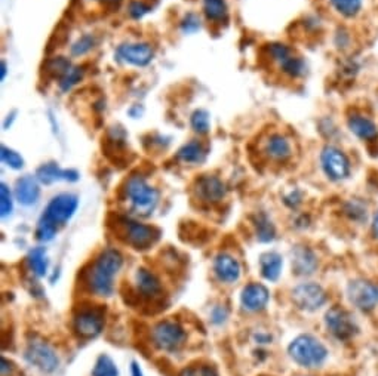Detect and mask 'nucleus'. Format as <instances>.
<instances>
[{
  "label": "nucleus",
  "instance_id": "nucleus-9",
  "mask_svg": "<svg viewBox=\"0 0 378 376\" xmlns=\"http://www.w3.org/2000/svg\"><path fill=\"white\" fill-rule=\"evenodd\" d=\"M325 325L328 332L338 341H349L359 332V326L354 317L341 306H332L326 311Z\"/></svg>",
  "mask_w": 378,
  "mask_h": 376
},
{
  "label": "nucleus",
  "instance_id": "nucleus-52",
  "mask_svg": "<svg viewBox=\"0 0 378 376\" xmlns=\"http://www.w3.org/2000/svg\"><path fill=\"white\" fill-rule=\"evenodd\" d=\"M14 119H15V113H13V115L8 116V119H6V120H5V123H3V128H5V129L10 128V123L14 122Z\"/></svg>",
  "mask_w": 378,
  "mask_h": 376
},
{
  "label": "nucleus",
  "instance_id": "nucleus-39",
  "mask_svg": "<svg viewBox=\"0 0 378 376\" xmlns=\"http://www.w3.org/2000/svg\"><path fill=\"white\" fill-rule=\"evenodd\" d=\"M346 213L354 221L363 220L366 216V208L359 200H352L346 206Z\"/></svg>",
  "mask_w": 378,
  "mask_h": 376
},
{
  "label": "nucleus",
  "instance_id": "nucleus-11",
  "mask_svg": "<svg viewBox=\"0 0 378 376\" xmlns=\"http://www.w3.org/2000/svg\"><path fill=\"white\" fill-rule=\"evenodd\" d=\"M347 298L354 309L370 313L378 305V284L363 279L353 280L347 286Z\"/></svg>",
  "mask_w": 378,
  "mask_h": 376
},
{
  "label": "nucleus",
  "instance_id": "nucleus-19",
  "mask_svg": "<svg viewBox=\"0 0 378 376\" xmlns=\"http://www.w3.org/2000/svg\"><path fill=\"white\" fill-rule=\"evenodd\" d=\"M79 172L74 169H63L58 163H43L36 170V178L40 184L51 186L54 182L67 181L76 182L79 179Z\"/></svg>",
  "mask_w": 378,
  "mask_h": 376
},
{
  "label": "nucleus",
  "instance_id": "nucleus-12",
  "mask_svg": "<svg viewBox=\"0 0 378 376\" xmlns=\"http://www.w3.org/2000/svg\"><path fill=\"white\" fill-rule=\"evenodd\" d=\"M320 163L326 177L332 181H342L350 175L349 158L337 147L326 145L320 153Z\"/></svg>",
  "mask_w": 378,
  "mask_h": 376
},
{
  "label": "nucleus",
  "instance_id": "nucleus-36",
  "mask_svg": "<svg viewBox=\"0 0 378 376\" xmlns=\"http://www.w3.org/2000/svg\"><path fill=\"white\" fill-rule=\"evenodd\" d=\"M0 157H2V162L9 166L10 169L19 170L24 167V158L21 157V154H18L13 148H8L6 145H2V150H0Z\"/></svg>",
  "mask_w": 378,
  "mask_h": 376
},
{
  "label": "nucleus",
  "instance_id": "nucleus-49",
  "mask_svg": "<svg viewBox=\"0 0 378 376\" xmlns=\"http://www.w3.org/2000/svg\"><path fill=\"white\" fill-rule=\"evenodd\" d=\"M141 110H140V107L139 106H135V107H132L131 110H129V116H132L134 119H136V117H140L141 116Z\"/></svg>",
  "mask_w": 378,
  "mask_h": 376
},
{
  "label": "nucleus",
  "instance_id": "nucleus-13",
  "mask_svg": "<svg viewBox=\"0 0 378 376\" xmlns=\"http://www.w3.org/2000/svg\"><path fill=\"white\" fill-rule=\"evenodd\" d=\"M194 196L206 204H216L226 199L227 187L224 182L215 175H202L194 182Z\"/></svg>",
  "mask_w": 378,
  "mask_h": 376
},
{
  "label": "nucleus",
  "instance_id": "nucleus-28",
  "mask_svg": "<svg viewBox=\"0 0 378 376\" xmlns=\"http://www.w3.org/2000/svg\"><path fill=\"white\" fill-rule=\"evenodd\" d=\"M279 67L285 74L291 77H300L306 73V63L301 60V56H297L292 52L279 63Z\"/></svg>",
  "mask_w": 378,
  "mask_h": 376
},
{
  "label": "nucleus",
  "instance_id": "nucleus-45",
  "mask_svg": "<svg viewBox=\"0 0 378 376\" xmlns=\"http://www.w3.org/2000/svg\"><path fill=\"white\" fill-rule=\"evenodd\" d=\"M93 2L101 3V5H104L107 8H118L120 5L122 0H93Z\"/></svg>",
  "mask_w": 378,
  "mask_h": 376
},
{
  "label": "nucleus",
  "instance_id": "nucleus-5",
  "mask_svg": "<svg viewBox=\"0 0 378 376\" xmlns=\"http://www.w3.org/2000/svg\"><path fill=\"white\" fill-rule=\"evenodd\" d=\"M24 359L30 366L39 369L43 373H54L60 368V357L55 348L47 341L33 336L26 347Z\"/></svg>",
  "mask_w": 378,
  "mask_h": 376
},
{
  "label": "nucleus",
  "instance_id": "nucleus-37",
  "mask_svg": "<svg viewBox=\"0 0 378 376\" xmlns=\"http://www.w3.org/2000/svg\"><path fill=\"white\" fill-rule=\"evenodd\" d=\"M58 227H55L54 224L45 221L43 218L39 220L38 222V229H36V237L40 242H51L52 238L58 233Z\"/></svg>",
  "mask_w": 378,
  "mask_h": 376
},
{
  "label": "nucleus",
  "instance_id": "nucleus-31",
  "mask_svg": "<svg viewBox=\"0 0 378 376\" xmlns=\"http://www.w3.org/2000/svg\"><path fill=\"white\" fill-rule=\"evenodd\" d=\"M84 74H85V70L82 67L72 65L58 81L60 89L63 90V92H68V90H70L73 86H76L80 81H82Z\"/></svg>",
  "mask_w": 378,
  "mask_h": 376
},
{
  "label": "nucleus",
  "instance_id": "nucleus-4",
  "mask_svg": "<svg viewBox=\"0 0 378 376\" xmlns=\"http://www.w3.org/2000/svg\"><path fill=\"white\" fill-rule=\"evenodd\" d=\"M116 233L123 243L136 250L150 249L160 238V230L156 227L131 218L116 220Z\"/></svg>",
  "mask_w": 378,
  "mask_h": 376
},
{
  "label": "nucleus",
  "instance_id": "nucleus-27",
  "mask_svg": "<svg viewBox=\"0 0 378 376\" xmlns=\"http://www.w3.org/2000/svg\"><path fill=\"white\" fill-rule=\"evenodd\" d=\"M203 14L211 22H226L228 18L226 0H203Z\"/></svg>",
  "mask_w": 378,
  "mask_h": 376
},
{
  "label": "nucleus",
  "instance_id": "nucleus-1",
  "mask_svg": "<svg viewBox=\"0 0 378 376\" xmlns=\"http://www.w3.org/2000/svg\"><path fill=\"white\" fill-rule=\"evenodd\" d=\"M123 267V255L114 247H106L90 262L82 275L85 289L95 296L109 298L114 292V277Z\"/></svg>",
  "mask_w": 378,
  "mask_h": 376
},
{
  "label": "nucleus",
  "instance_id": "nucleus-33",
  "mask_svg": "<svg viewBox=\"0 0 378 376\" xmlns=\"http://www.w3.org/2000/svg\"><path fill=\"white\" fill-rule=\"evenodd\" d=\"M97 44V39L94 34H84L82 38H79L70 48V52L73 56H84L86 54H89L95 48Z\"/></svg>",
  "mask_w": 378,
  "mask_h": 376
},
{
  "label": "nucleus",
  "instance_id": "nucleus-41",
  "mask_svg": "<svg viewBox=\"0 0 378 376\" xmlns=\"http://www.w3.org/2000/svg\"><path fill=\"white\" fill-rule=\"evenodd\" d=\"M228 309L226 305H215L214 309L211 310L210 313V317H211V322L215 325V326H221L227 322L228 318Z\"/></svg>",
  "mask_w": 378,
  "mask_h": 376
},
{
  "label": "nucleus",
  "instance_id": "nucleus-38",
  "mask_svg": "<svg viewBox=\"0 0 378 376\" xmlns=\"http://www.w3.org/2000/svg\"><path fill=\"white\" fill-rule=\"evenodd\" d=\"M202 27L200 17L194 13H189L180 21V28L184 34H194Z\"/></svg>",
  "mask_w": 378,
  "mask_h": 376
},
{
  "label": "nucleus",
  "instance_id": "nucleus-21",
  "mask_svg": "<svg viewBox=\"0 0 378 376\" xmlns=\"http://www.w3.org/2000/svg\"><path fill=\"white\" fill-rule=\"evenodd\" d=\"M319 265L317 256L307 246H297L292 250V270L299 276H310Z\"/></svg>",
  "mask_w": 378,
  "mask_h": 376
},
{
  "label": "nucleus",
  "instance_id": "nucleus-20",
  "mask_svg": "<svg viewBox=\"0 0 378 376\" xmlns=\"http://www.w3.org/2000/svg\"><path fill=\"white\" fill-rule=\"evenodd\" d=\"M40 186L36 177H21L15 184V199L22 206H33L39 202Z\"/></svg>",
  "mask_w": 378,
  "mask_h": 376
},
{
  "label": "nucleus",
  "instance_id": "nucleus-30",
  "mask_svg": "<svg viewBox=\"0 0 378 376\" xmlns=\"http://www.w3.org/2000/svg\"><path fill=\"white\" fill-rule=\"evenodd\" d=\"M190 124L191 129L199 133V135H206L211 131V119H210V113L206 110H194L193 115L190 116Z\"/></svg>",
  "mask_w": 378,
  "mask_h": 376
},
{
  "label": "nucleus",
  "instance_id": "nucleus-7",
  "mask_svg": "<svg viewBox=\"0 0 378 376\" xmlns=\"http://www.w3.org/2000/svg\"><path fill=\"white\" fill-rule=\"evenodd\" d=\"M106 325V313L100 306H86L80 309L74 316L72 327L77 338L89 341L97 338Z\"/></svg>",
  "mask_w": 378,
  "mask_h": 376
},
{
  "label": "nucleus",
  "instance_id": "nucleus-15",
  "mask_svg": "<svg viewBox=\"0 0 378 376\" xmlns=\"http://www.w3.org/2000/svg\"><path fill=\"white\" fill-rule=\"evenodd\" d=\"M261 152L273 162H286L292 156V144L288 136L279 132L269 133L261 144Z\"/></svg>",
  "mask_w": 378,
  "mask_h": 376
},
{
  "label": "nucleus",
  "instance_id": "nucleus-2",
  "mask_svg": "<svg viewBox=\"0 0 378 376\" xmlns=\"http://www.w3.org/2000/svg\"><path fill=\"white\" fill-rule=\"evenodd\" d=\"M125 200L131 204V211L139 216H150L159 204V191L148 184L141 175H132L123 186Z\"/></svg>",
  "mask_w": 378,
  "mask_h": 376
},
{
  "label": "nucleus",
  "instance_id": "nucleus-32",
  "mask_svg": "<svg viewBox=\"0 0 378 376\" xmlns=\"http://www.w3.org/2000/svg\"><path fill=\"white\" fill-rule=\"evenodd\" d=\"M73 64L68 61L65 56H55V58H51L47 61V65H45V73H48L51 77H58L60 79L64 76V73L70 68Z\"/></svg>",
  "mask_w": 378,
  "mask_h": 376
},
{
  "label": "nucleus",
  "instance_id": "nucleus-43",
  "mask_svg": "<svg viewBox=\"0 0 378 376\" xmlns=\"http://www.w3.org/2000/svg\"><path fill=\"white\" fill-rule=\"evenodd\" d=\"M200 376H220L219 370H216L215 366H211V364H203L199 369Z\"/></svg>",
  "mask_w": 378,
  "mask_h": 376
},
{
  "label": "nucleus",
  "instance_id": "nucleus-50",
  "mask_svg": "<svg viewBox=\"0 0 378 376\" xmlns=\"http://www.w3.org/2000/svg\"><path fill=\"white\" fill-rule=\"evenodd\" d=\"M180 376H199V373L194 369H191V368H187V369H184L180 373Z\"/></svg>",
  "mask_w": 378,
  "mask_h": 376
},
{
  "label": "nucleus",
  "instance_id": "nucleus-46",
  "mask_svg": "<svg viewBox=\"0 0 378 376\" xmlns=\"http://www.w3.org/2000/svg\"><path fill=\"white\" fill-rule=\"evenodd\" d=\"M257 344H270L271 343V336L267 334H257L255 335Z\"/></svg>",
  "mask_w": 378,
  "mask_h": 376
},
{
  "label": "nucleus",
  "instance_id": "nucleus-26",
  "mask_svg": "<svg viewBox=\"0 0 378 376\" xmlns=\"http://www.w3.org/2000/svg\"><path fill=\"white\" fill-rule=\"evenodd\" d=\"M27 264L30 271L33 272L36 277H45L48 275V255H47V249L39 246L30 250V254L27 255Z\"/></svg>",
  "mask_w": 378,
  "mask_h": 376
},
{
  "label": "nucleus",
  "instance_id": "nucleus-25",
  "mask_svg": "<svg viewBox=\"0 0 378 376\" xmlns=\"http://www.w3.org/2000/svg\"><path fill=\"white\" fill-rule=\"evenodd\" d=\"M252 225H254L257 240L261 243L273 242L276 237V229L265 212H258L252 216Z\"/></svg>",
  "mask_w": 378,
  "mask_h": 376
},
{
  "label": "nucleus",
  "instance_id": "nucleus-3",
  "mask_svg": "<svg viewBox=\"0 0 378 376\" xmlns=\"http://www.w3.org/2000/svg\"><path fill=\"white\" fill-rule=\"evenodd\" d=\"M291 359L306 369L320 368L328 359V350L313 335L297 336L288 347Z\"/></svg>",
  "mask_w": 378,
  "mask_h": 376
},
{
  "label": "nucleus",
  "instance_id": "nucleus-42",
  "mask_svg": "<svg viewBox=\"0 0 378 376\" xmlns=\"http://www.w3.org/2000/svg\"><path fill=\"white\" fill-rule=\"evenodd\" d=\"M285 203L288 204V206L292 208V209L297 208L301 203V193L300 191H292L290 196L285 197Z\"/></svg>",
  "mask_w": 378,
  "mask_h": 376
},
{
  "label": "nucleus",
  "instance_id": "nucleus-18",
  "mask_svg": "<svg viewBox=\"0 0 378 376\" xmlns=\"http://www.w3.org/2000/svg\"><path fill=\"white\" fill-rule=\"evenodd\" d=\"M214 272L216 279L226 284H232L240 279L242 275V267L240 262L233 255L221 252L214 259Z\"/></svg>",
  "mask_w": 378,
  "mask_h": 376
},
{
  "label": "nucleus",
  "instance_id": "nucleus-34",
  "mask_svg": "<svg viewBox=\"0 0 378 376\" xmlns=\"http://www.w3.org/2000/svg\"><path fill=\"white\" fill-rule=\"evenodd\" d=\"M331 3L338 14L350 18L356 15L361 10L362 0H331Z\"/></svg>",
  "mask_w": 378,
  "mask_h": 376
},
{
  "label": "nucleus",
  "instance_id": "nucleus-10",
  "mask_svg": "<svg viewBox=\"0 0 378 376\" xmlns=\"http://www.w3.org/2000/svg\"><path fill=\"white\" fill-rule=\"evenodd\" d=\"M291 300L299 310L313 313L326 304L328 295L317 283H301L292 289Z\"/></svg>",
  "mask_w": 378,
  "mask_h": 376
},
{
  "label": "nucleus",
  "instance_id": "nucleus-44",
  "mask_svg": "<svg viewBox=\"0 0 378 376\" xmlns=\"http://www.w3.org/2000/svg\"><path fill=\"white\" fill-rule=\"evenodd\" d=\"M0 364H2V366H0V370H2V376H10L13 375V363L8 361L5 357L0 359Z\"/></svg>",
  "mask_w": 378,
  "mask_h": 376
},
{
  "label": "nucleus",
  "instance_id": "nucleus-14",
  "mask_svg": "<svg viewBox=\"0 0 378 376\" xmlns=\"http://www.w3.org/2000/svg\"><path fill=\"white\" fill-rule=\"evenodd\" d=\"M118 60L134 67H145L155 58V48L147 42L123 43L116 51Z\"/></svg>",
  "mask_w": 378,
  "mask_h": 376
},
{
  "label": "nucleus",
  "instance_id": "nucleus-24",
  "mask_svg": "<svg viewBox=\"0 0 378 376\" xmlns=\"http://www.w3.org/2000/svg\"><path fill=\"white\" fill-rule=\"evenodd\" d=\"M283 259L278 252H266L260 256L261 276L269 281H276L281 277Z\"/></svg>",
  "mask_w": 378,
  "mask_h": 376
},
{
  "label": "nucleus",
  "instance_id": "nucleus-6",
  "mask_svg": "<svg viewBox=\"0 0 378 376\" xmlns=\"http://www.w3.org/2000/svg\"><path fill=\"white\" fill-rule=\"evenodd\" d=\"M152 344L160 350L166 352L178 351L187 341V332L175 320H162L156 323L150 330Z\"/></svg>",
  "mask_w": 378,
  "mask_h": 376
},
{
  "label": "nucleus",
  "instance_id": "nucleus-22",
  "mask_svg": "<svg viewBox=\"0 0 378 376\" xmlns=\"http://www.w3.org/2000/svg\"><path fill=\"white\" fill-rule=\"evenodd\" d=\"M175 157L178 162L184 165H190V166L200 165L206 161V157H208V148H206L200 141L193 140L182 145L177 152Z\"/></svg>",
  "mask_w": 378,
  "mask_h": 376
},
{
  "label": "nucleus",
  "instance_id": "nucleus-35",
  "mask_svg": "<svg viewBox=\"0 0 378 376\" xmlns=\"http://www.w3.org/2000/svg\"><path fill=\"white\" fill-rule=\"evenodd\" d=\"M14 212V199L13 193H10L9 187L2 182L0 184V215L2 218H6L10 213Z\"/></svg>",
  "mask_w": 378,
  "mask_h": 376
},
{
  "label": "nucleus",
  "instance_id": "nucleus-8",
  "mask_svg": "<svg viewBox=\"0 0 378 376\" xmlns=\"http://www.w3.org/2000/svg\"><path fill=\"white\" fill-rule=\"evenodd\" d=\"M77 208L79 197L76 195H73V193H61V195L51 199L48 206L45 208L42 218L61 229L73 218Z\"/></svg>",
  "mask_w": 378,
  "mask_h": 376
},
{
  "label": "nucleus",
  "instance_id": "nucleus-29",
  "mask_svg": "<svg viewBox=\"0 0 378 376\" xmlns=\"http://www.w3.org/2000/svg\"><path fill=\"white\" fill-rule=\"evenodd\" d=\"M90 375L93 376H119L118 364L114 363V360L110 356L101 354V356H98Z\"/></svg>",
  "mask_w": 378,
  "mask_h": 376
},
{
  "label": "nucleus",
  "instance_id": "nucleus-17",
  "mask_svg": "<svg viewBox=\"0 0 378 376\" xmlns=\"http://www.w3.org/2000/svg\"><path fill=\"white\" fill-rule=\"evenodd\" d=\"M270 301L269 289L261 283H249L240 293V304L251 313H258L265 310Z\"/></svg>",
  "mask_w": 378,
  "mask_h": 376
},
{
  "label": "nucleus",
  "instance_id": "nucleus-16",
  "mask_svg": "<svg viewBox=\"0 0 378 376\" xmlns=\"http://www.w3.org/2000/svg\"><path fill=\"white\" fill-rule=\"evenodd\" d=\"M135 291L136 295L143 300L147 301H156L162 296V281L155 275L153 271L147 270V268H139L135 272Z\"/></svg>",
  "mask_w": 378,
  "mask_h": 376
},
{
  "label": "nucleus",
  "instance_id": "nucleus-40",
  "mask_svg": "<svg viewBox=\"0 0 378 376\" xmlns=\"http://www.w3.org/2000/svg\"><path fill=\"white\" fill-rule=\"evenodd\" d=\"M129 15L131 18L134 19H141L144 15H147L148 13H150L152 8L148 6L147 3L141 2V0H134V2L129 3Z\"/></svg>",
  "mask_w": 378,
  "mask_h": 376
},
{
  "label": "nucleus",
  "instance_id": "nucleus-51",
  "mask_svg": "<svg viewBox=\"0 0 378 376\" xmlns=\"http://www.w3.org/2000/svg\"><path fill=\"white\" fill-rule=\"evenodd\" d=\"M372 233H374V237L378 240V212H377L374 222H372Z\"/></svg>",
  "mask_w": 378,
  "mask_h": 376
},
{
  "label": "nucleus",
  "instance_id": "nucleus-47",
  "mask_svg": "<svg viewBox=\"0 0 378 376\" xmlns=\"http://www.w3.org/2000/svg\"><path fill=\"white\" fill-rule=\"evenodd\" d=\"M131 376H144L143 369L140 368V364L136 361L131 363Z\"/></svg>",
  "mask_w": 378,
  "mask_h": 376
},
{
  "label": "nucleus",
  "instance_id": "nucleus-48",
  "mask_svg": "<svg viewBox=\"0 0 378 376\" xmlns=\"http://www.w3.org/2000/svg\"><path fill=\"white\" fill-rule=\"evenodd\" d=\"M0 70H2V72H0V81L3 82L6 79V73H8V65H6L5 61H2V64H0Z\"/></svg>",
  "mask_w": 378,
  "mask_h": 376
},
{
  "label": "nucleus",
  "instance_id": "nucleus-23",
  "mask_svg": "<svg viewBox=\"0 0 378 376\" xmlns=\"http://www.w3.org/2000/svg\"><path fill=\"white\" fill-rule=\"evenodd\" d=\"M349 129L363 141H374L378 138V129L375 123L362 115H352L347 120Z\"/></svg>",
  "mask_w": 378,
  "mask_h": 376
}]
</instances>
